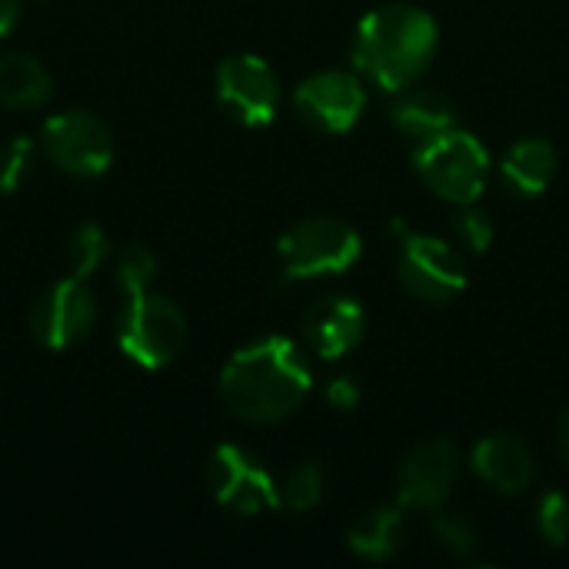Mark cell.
<instances>
[{
    "instance_id": "obj_1",
    "label": "cell",
    "mask_w": 569,
    "mask_h": 569,
    "mask_svg": "<svg viewBox=\"0 0 569 569\" xmlns=\"http://www.w3.org/2000/svg\"><path fill=\"white\" fill-rule=\"evenodd\" d=\"M310 367L287 337H263L230 357L220 373V397L243 423L287 420L310 393Z\"/></svg>"
},
{
    "instance_id": "obj_2",
    "label": "cell",
    "mask_w": 569,
    "mask_h": 569,
    "mask_svg": "<svg viewBox=\"0 0 569 569\" xmlns=\"http://www.w3.org/2000/svg\"><path fill=\"white\" fill-rule=\"evenodd\" d=\"M437 50V23L417 7H380L367 13L357 27L353 63L380 90L413 87Z\"/></svg>"
},
{
    "instance_id": "obj_3",
    "label": "cell",
    "mask_w": 569,
    "mask_h": 569,
    "mask_svg": "<svg viewBox=\"0 0 569 569\" xmlns=\"http://www.w3.org/2000/svg\"><path fill=\"white\" fill-rule=\"evenodd\" d=\"M187 343V317L163 293H133L123 297L117 320V347L127 360L143 370H163L180 357Z\"/></svg>"
},
{
    "instance_id": "obj_4",
    "label": "cell",
    "mask_w": 569,
    "mask_h": 569,
    "mask_svg": "<svg viewBox=\"0 0 569 569\" xmlns=\"http://www.w3.org/2000/svg\"><path fill=\"white\" fill-rule=\"evenodd\" d=\"M360 233L337 217H307L293 223L280 243V270L287 280H313L327 273H343L360 260Z\"/></svg>"
},
{
    "instance_id": "obj_5",
    "label": "cell",
    "mask_w": 569,
    "mask_h": 569,
    "mask_svg": "<svg viewBox=\"0 0 569 569\" xmlns=\"http://www.w3.org/2000/svg\"><path fill=\"white\" fill-rule=\"evenodd\" d=\"M420 177L430 190H437L450 203H477L487 183L490 157L483 143L467 130H443L430 140H423L413 153Z\"/></svg>"
},
{
    "instance_id": "obj_6",
    "label": "cell",
    "mask_w": 569,
    "mask_h": 569,
    "mask_svg": "<svg viewBox=\"0 0 569 569\" xmlns=\"http://www.w3.org/2000/svg\"><path fill=\"white\" fill-rule=\"evenodd\" d=\"M47 160L67 177H100L113 163V133L90 110H60L40 130Z\"/></svg>"
},
{
    "instance_id": "obj_7",
    "label": "cell",
    "mask_w": 569,
    "mask_h": 569,
    "mask_svg": "<svg viewBox=\"0 0 569 569\" xmlns=\"http://www.w3.org/2000/svg\"><path fill=\"white\" fill-rule=\"evenodd\" d=\"M97 327V293L83 277L67 273L30 307V333L47 350H70Z\"/></svg>"
},
{
    "instance_id": "obj_8",
    "label": "cell",
    "mask_w": 569,
    "mask_h": 569,
    "mask_svg": "<svg viewBox=\"0 0 569 569\" xmlns=\"http://www.w3.org/2000/svg\"><path fill=\"white\" fill-rule=\"evenodd\" d=\"M400 283L423 303H450L467 287V267L453 243L430 233H400Z\"/></svg>"
},
{
    "instance_id": "obj_9",
    "label": "cell",
    "mask_w": 569,
    "mask_h": 569,
    "mask_svg": "<svg viewBox=\"0 0 569 569\" xmlns=\"http://www.w3.org/2000/svg\"><path fill=\"white\" fill-rule=\"evenodd\" d=\"M207 487L213 500L237 517L280 510V487L263 470V463L237 443H220L213 450L207 463Z\"/></svg>"
},
{
    "instance_id": "obj_10",
    "label": "cell",
    "mask_w": 569,
    "mask_h": 569,
    "mask_svg": "<svg viewBox=\"0 0 569 569\" xmlns=\"http://www.w3.org/2000/svg\"><path fill=\"white\" fill-rule=\"evenodd\" d=\"M217 97L243 127H267L280 103V80L263 57L237 53L217 67Z\"/></svg>"
},
{
    "instance_id": "obj_11",
    "label": "cell",
    "mask_w": 569,
    "mask_h": 569,
    "mask_svg": "<svg viewBox=\"0 0 569 569\" xmlns=\"http://www.w3.org/2000/svg\"><path fill=\"white\" fill-rule=\"evenodd\" d=\"M293 107L303 117V123H310L313 130L343 133L360 120V113L367 107V90L353 73L323 70V73L307 77L297 87Z\"/></svg>"
},
{
    "instance_id": "obj_12",
    "label": "cell",
    "mask_w": 569,
    "mask_h": 569,
    "mask_svg": "<svg viewBox=\"0 0 569 569\" xmlns=\"http://www.w3.org/2000/svg\"><path fill=\"white\" fill-rule=\"evenodd\" d=\"M457 470H460V457L457 447L450 440H423L417 443L397 473V500L400 507H413V510H437L453 483H457Z\"/></svg>"
},
{
    "instance_id": "obj_13",
    "label": "cell",
    "mask_w": 569,
    "mask_h": 569,
    "mask_svg": "<svg viewBox=\"0 0 569 569\" xmlns=\"http://www.w3.org/2000/svg\"><path fill=\"white\" fill-rule=\"evenodd\" d=\"M367 330V313L350 297H323L303 317V337L317 357L337 360L350 353Z\"/></svg>"
},
{
    "instance_id": "obj_14",
    "label": "cell",
    "mask_w": 569,
    "mask_h": 569,
    "mask_svg": "<svg viewBox=\"0 0 569 569\" xmlns=\"http://www.w3.org/2000/svg\"><path fill=\"white\" fill-rule=\"evenodd\" d=\"M477 477L500 493H523L533 480V453L513 433H490L470 457Z\"/></svg>"
},
{
    "instance_id": "obj_15",
    "label": "cell",
    "mask_w": 569,
    "mask_h": 569,
    "mask_svg": "<svg viewBox=\"0 0 569 569\" xmlns=\"http://www.w3.org/2000/svg\"><path fill=\"white\" fill-rule=\"evenodd\" d=\"M390 117L407 137L423 143V140H430V137L453 127V103L437 90L403 87L390 100Z\"/></svg>"
},
{
    "instance_id": "obj_16",
    "label": "cell",
    "mask_w": 569,
    "mask_h": 569,
    "mask_svg": "<svg viewBox=\"0 0 569 569\" xmlns=\"http://www.w3.org/2000/svg\"><path fill=\"white\" fill-rule=\"evenodd\" d=\"M53 80L30 53H0V107L37 110L50 100Z\"/></svg>"
},
{
    "instance_id": "obj_17",
    "label": "cell",
    "mask_w": 569,
    "mask_h": 569,
    "mask_svg": "<svg viewBox=\"0 0 569 569\" xmlns=\"http://www.w3.org/2000/svg\"><path fill=\"white\" fill-rule=\"evenodd\" d=\"M560 170V157L553 150L550 140H540V137H530V140H520L507 157H503V180L523 193V197H537L543 193L553 177Z\"/></svg>"
},
{
    "instance_id": "obj_18",
    "label": "cell",
    "mask_w": 569,
    "mask_h": 569,
    "mask_svg": "<svg viewBox=\"0 0 569 569\" xmlns=\"http://www.w3.org/2000/svg\"><path fill=\"white\" fill-rule=\"evenodd\" d=\"M403 533H407L403 507H377L350 527L347 547L367 560H390L400 553Z\"/></svg>"
},
{
    "instance_id": "obj_19",
    "label": "cell",
    "mask_w": 569,
    "mask_h": 569,
    "mask_svg": "<svg viewBox=\"0 0 569 569\" xmlns=\"http://www.w3.org/2000/svg\"><path fill=\"white\" fill-rule=\"evenodd\" d=\"M110 257V237L97 227V223H83L73 230L70 247H67V263L73 277L90 280Z\"/></svg>"
},
{
    "instance_id": "obj_20",
    "label": "cell",
    "mask_w": 569,
    "mask_h": 569,
    "mask_svg": "<svg viewBox=\"0 0 569 569\" xmlns=\"http://www.w3.org/2000/svg\"><path fill=\"white\" fill-rule=\"evenodd\" d=\"M113 277H117V287L123 297L143 293V290H150V283L157 277V257L143 243H127L117 257Z\"/></svg>"
},
{
    "instance_id": "obj_21",
    "label": "cell",
    "mask_w": 569,
    "mask_h": 569,
    "mask_svg": "<svg viewBox=\"0 0 569 569\" xmlns=\"http://www.w3.org/2000/svg\"><path fill=\"white\" fill-rule=\"evenodd\" d=\"M320 500H323V467L320 463H300L280 483V507L290 513H307Z\"/></svg>"
},
{
    "instance_id": "obj_22",
    "label": "cell",
    "mask_w": 569,
    "mask_h": 569,
    "mask_svg": "<svg viewBox=\"0 0 569 569\" xmlns=\"http://www.w3.org/2000/svg\"><path fill=\"white\" fill-rule=\"evenodd\" d=\"M37 167V143L30 137H10L0 143V193H17Z\"/></svg>"
},
{
    "instance_id": "obj_23",
    "label": "cell",
    "mask_w": 569,
    "mask_h": 569,
    "mask_svg": "<svg viewBox=\"0 0 569 569\" xmlns=\"http://www.w3.org/2000/svg\"><path fill=\"white\" fill-rule=\"evenodd\" d=\"M537 527L550 547H563L569 540V500L560 490H550L537 507Z\"/></svg>"
},
{
    "instance_id": "obj_24",
    "label": "cell",
    "mask_w": 569,
    "mask_h": 569,
    "mask_svg": "<svg viewBox=\"0 0 569 569\" xmlns=\"http://www.w3.org/2000/svg\"><path fill=\"white\" fill-rule=\"evenodd\" d=\"M430 530H433L437 543H440L447 553H453V557H470V553L477 550V533H473V527H470L467 520H460V517L437 513L433 523H430Z\"/></svg>"
},
{
    "instance_id": "obj_25",
    "label": "cell",
    "mask_w": 569,
    "mask_h": 569,
    "mask_svg": "<svg viewBox=\"0 0 569 569\" xmlns=\"http://www.w3.org/2000/svg\"><path fill=\"white\" fill-rule=\"evenodd\" d=\"M457 233L473 253H483L493 243V220L473 203H463V210L457 213Z\"/></svg>"
},
{
    "instance_id": "obj_26",
    "label": "cell",
    "mask_w": 569,
    "mask_h": 569,
    "mask_svg": "<svg viewBox=\"0 0 569 569\" xmlns=\"http://www.w3.org/2000/svg\"><path fill=\"white\" fill-rule=\"evenodd\" d=\"M327 400H330L337 410H353V407L360 403V387H357V380H350V377H337V380H330V387H327Z\"/></svg>"
},
{
    "instance_id": "obj_27",
    "label": "cell",
    "mask_w": 569,
    "mask_h": 569,
    "mask_svg": "<svg viewBox=\"0 0 569 569\" xmlns=\"http://www.w3.org/2000/svg\"><path fill=\"white\" fill-rule=\"evenodd\" d=\"M20 20V0H0V37H7Z\"/></svg>"
},
{
    "instance_id": "obj_28",
    "label": "cell",
    "mask_w": 569,
    "mask_h": 569,
    "mask_svg": "<svg viewBox=\"0 0 569 569\" xmlns=\"http://www.w3.org/2000/svg\"><path fill=\"white\" fill-rule=\"evenodd\" d=\"M557 440H560V453H563V460L569 463V407L563 410V417H560V430H557Z\"/></svg>"
}]
</instances>
